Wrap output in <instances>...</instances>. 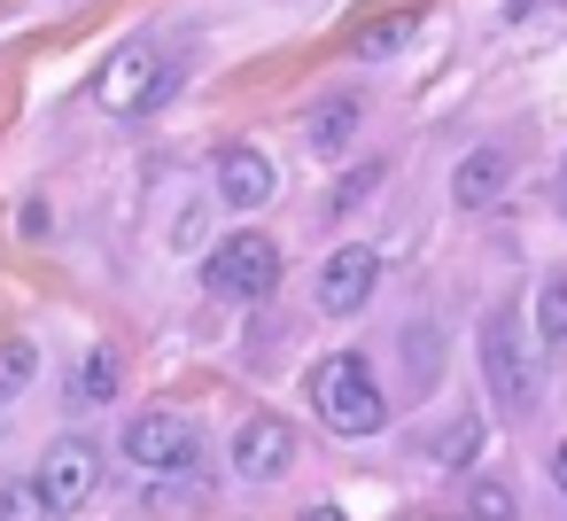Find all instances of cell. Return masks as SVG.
I'll use <instances>...</instances> for the list:
<instances>
[{
    "label": "cell",
    "instance_id": "cell-3",
    "mask_svg": "<svg viewBox=\"0 0 567 521\" xmlns=\"http://www.w3.org/2000/svg\"><path fill=\"white\" fill-rule=\"evenodd\" d=\"M474 358H482V389H489L497 412H528V405H536L544 374H536V343L520 335V304H513V296H497V304L482 311Z\"/></svg>",
    "mask_w": 567,
    "mask_h": 521
},
{
    "label": "cell",
    "instance_id": "cell-24",
    "mask_svg": "<svg viewBox=\"0 0 567 521\" xmlns=\"http://www.w3.org/2000/svg\"><path fill=\"white\" fill-rule=\"evenodd\" d=\"M559 203H567V164H559Z\"/></svg>",
    "mask_w": 567,
    "mask_h": 521
},
{
    "label": "cell",
    "instance_id": "cell-8",
    "mask_svg": "<svg viewBox=\"0 0 567 521\" xmlns=\"http://www.w3.org/2000/svg\"><path fill=\"white\" fill-rule=\"evenodd\" d=\"M210 187H218V203L226 211H265L272 203V187H280V172H272V156L265 149H249V141H234V149H218L210 156Z\"/></svg>",
    "mask_w": 567,
    "mask_h": 521
},
{
    "label": "cell",
    "instance_id": "cell-5",
    "mask_svg": "<svg viewBox=\"0 0 567 521\" xmlns=\"http://www.w3.org/2000/svg\"><path fill=\"white\" fill-rule=\"evenodd\" d=\"M32 482H40V505H48V521L79 513V505L102 490V443H94V436H55V443L40 451Z\"/></svg>",
    "mask_w": 567,
    "mask_h": 521
},
{
    "label": "cell",
    "instance_id": "cell-12",
    "mask_svg": "<svg viewBox=\"0 0 567 521\" xmlns=\"http://www.w3.org/2000/svg\"><path fill=\"white\" fill-rule=\"evenodd\" d=\"M412 32H420V17H412V9L373 17V24H358V32H350V55H358V63H389V55H404V48H412Z\"/></svg>",
    "mask_w": 567,
    "mask_h": 521
},
{
    "label": "cell",
    "instance_id": "cell-14",
    "mask_svg": "<svg viewBox=\"0 0 567 521\" xmlns=\"http://www.w3.org/2000/svg\"><path fill=\"white\" fill-rule=\"evenodd\" d=\"M32 381H40V343L32 335H9V343H0V405H17Z\"/></svg>",
    "mask_w": 567,
    "mask_h": 521
},
{
    "label": "cell",
    "instance_id": "cell-1",
    "mask_svg": "<svg viewBox=\"0 0 567 521\" xmlns=\"http://www.w3.org/2000/svg\"><path fill=\"white\" fill-rule=\"evenodd\" d=\"M303 397H311L319 428H327V436H342V443H365V436H381V428H389L381 381H373V366H365L358 350H327V358L303 374Z\"/></svg>",
    "mask_w": 567,
    "mask_h": 521
},
{
    "label": "cell",
    "instance_id": "cell-20",
    "mask_svg": "<svg viewBox=\"0 0 567 521\" xmlns=\"http://www.w3.org/2000/svg\"><path fill=\"white\" fill-rule=\"evenodd\" d=\"M164 242H172V249H203V211H195V203H179V218L164 226Z\"/></svg>",
    "mask_w": 567,
    "mask_h": 521
},
{
    "label": "cell",
    "instance_id": "cell-18",
    "mask_svg": "<svg viewBox=\"0 0 567 521\" xmlns=\"http://www.w3.org/2000/svg\"><path fill=\"white\" fill-rule=\"evenodd\" d=\"M466 513H474V521H513L520 505H513V490H505L497 474H474V482H466Z\"/></svg>",
    "mask_w": 567,
    "mask_h": 521
},
{
    "label": "cell",
    "instance_id": "cell-2",
    "mask_svg": "<svg viewBox=\"0 0 567 521\" xmlns=\"http://www.w3.org/2000/svg\"><path fill=\"white\" fill-rule=\"evenodd\" d=\"M179 71H187V55H179L172 40H125V48L102 63L94 102H102L110 118H148V110H164V102L179 94Z\"/></svg>",
    "mask_w": 567,
    "mask_h": 521
},
{
    "label": "cell",
    "instance_id": "cell-6",
    "mask_svg": "<svg viewBox=\"0 0 567 521\" xmlns=\"http://www.w3.org/2000/svg\"><path fill=\"white\" fill-rule=\"evenodd\" d=\"M125 459L148 467V474H187V467L203 459V436H195V420H179V412H133V420H125Z\"/></svg>",
    "mask_w": 567,
    "mask_h": 521
},
{
    "label": "cell",
    "instance_id": "cell-19",
    "mask_svg": "<svg viewBox=\"0 0 567 521\" xmlns=\"http://www.w3.org/2000/svg\"><path fill=\"white\" fill-rule=\"evenodd\" d=\"M40 513H48V505H40V482H32V474L0 490V521H40Z\"/></svg>",
    "mask_w": 567,
    "mask_h": 521
},
{
    "label": "cell",
    "instance_id": "cell-4",
    "mask_svg": "<svg viewBox=\"0 0 567 521\" xmlns=\"http://www.w3.org/2000/svg\"><path fill=\"white\" fill-rule=\"evenodd\" d=\"M280 288V249L272 234H226L210 257H203V296L210 304H265Z\"/></svg>",
    "mask_w": 567,
    "mask_h": 521
},
{
    "label": "cell",
    "instance_id": "cell-10",
    "mask_svg": "<svg viewBox=\"0 0 567 521\" xmlns=\"http://www.w3.org/2000/svg\"><path fill=\"white\" fill-rule=\"evenodd\" d=\"M358 133H365V94H327V102H311V118H303V141H311V156H327V164H342V156L358 149Z\"/></svg>",
    "mask_w": 567,
    "mask_h": 521
},
{
    "label": "cell",
    "instance_id": "cell-13",
    "mask_svg": "<svg viewBox=\"0 0 567 521\" xmlns=\"http://www.w3.org/2000/svg\"><path fill=\"white\" fill-rule=\"evenodd\" d=\"M536 350L559 366L567 358V273H551L544 288H536Z\"/></svg>",
    "mask_w": 567,
    "mask_h": 521
},
{
    "label": "cell",
    "instance_id": "cell-15",
    "mask_svg": "<svg viewBox=\"0 0 567 521\" xmlns=\"http://www.w3.org/2000/svg\"><path fill=\"white\" fill-rule=\"evenodd\" d=\"M117 381H125L117 343H94V350H86V366H79V405H110V397H117Z\"/></svg>",
    "mask_w": 567,
    "mask_h": 521
},
{
    "label": "cell",
    "instance_id": "cell-16",
    "mask_svg": "<svg viewBox=\"0 0 567 521\" xmlns=\"http://www.w3.org/2000/svg\"><path fill=\"white\" fill-rule=\"evenodd\" d=\"M381 180H389V164H358V172H342V187L327 195V218H350V211H358Z\"/></svg>",
    "mask_w": 567,
    "mask_h": 521
},
{
    "label": "cell",
    "instance_id": "cell-17",
    "mask_svg": "<svg viewBox=\"0 0 567 521\" xmlns=\"http://www.w3.org/2000/svg\"><path fill=\"white\" fill-rule=\"evenodd\" d=\"M404 366H412V389H427V381L443 374V343H435V327H404Z\"/></svg>",
    "mask_w": 567,
    "mask_h": 521
},
{
    "label": "cell",
    "instance_id": "cell-7",
    "mask_svg": "<svg viewBox=\"0 0 567 521\" xmlns=\"http://www.w3.org/2000/svg\"><path fill=\"white\" fill-rule=\"evenodd\" d=\"M373 288H381V257H373L365 242H342V249L319 265V280H311V304H319L327 319H358V311L373 304Z\"/></svg>",
    "mask_w": 567,
    "mask_h": 521
},
{
    "label": "cell",
    "instance_id": "cell-23",
    "mask_svg": "<svg viewBox=\"0 0 567 521\" xmlns=\"http://www.w3.org/2000/svg\"><path fill=\"white\" fill-rule=\"evenodd\" d=\"M551 482H559V490H567V443H559V451H551Z\"/></svg>",
    "mask_w": 567,
    "mask_h": 521
},
{
    "label": "cell",
    "instance_id": "cell-21",
    "mask_svg": "<svg viewBox=\"0 0 567 521\" xmlns=\"http://www.w3.org/2000/svg\"><path fill=\"white\" fill-rule=\"evenodd\" d=\"M474 436H482L474 420H451V428H443V443H435V459H466V451H474Z\"/></svg>",
    "mask_w": 567,
    "mask_h": 521
},
{
    "label": "cell",
    "instance_id": "cell-22",
    "mask_svg": "<svg viewBox=\"0 0 567 521\" xmlns=\"http://www.w3.org/2000/svg\"><path fill=\"white\" fill-rule=\"evenodd\" d=\"M303 521H350V513H342V505H311Z\"/></svg>",
    "mask_w": 567,
    "mask_h": 521
},
{
    "label": "cell",
    "instance_id": "cell-11",
    "mask_svg": "<svg viewBox=\"0 0 567 521\" xmlns=\"http://www.w3.org/2000/svg\"><path fill=\"white\" fill-rule=\"evenodd\" d=\"M505 187H513V156L505 149H466L458 172H451V203L458 211H489Z\"/></svg>",
    "mask_w": 567,
    "mask_h": 521
},
{
    "label": "cell",
    "instance_id": "cell-9",
    "mask_svg": "<svg viewBox=\"0 0 567 521\" xmlns=\"http://www.w3.org/2000/svg\"><path fill=\"white\" fill-rule=\"evenodd\" d=\"M234 467H241L249 482H280V474L296 467V428H288L280 412H249V420L234 428Z\"/></svg>",
    "mask_w": 567,
    "mask_h": 521
}]
</instances>
